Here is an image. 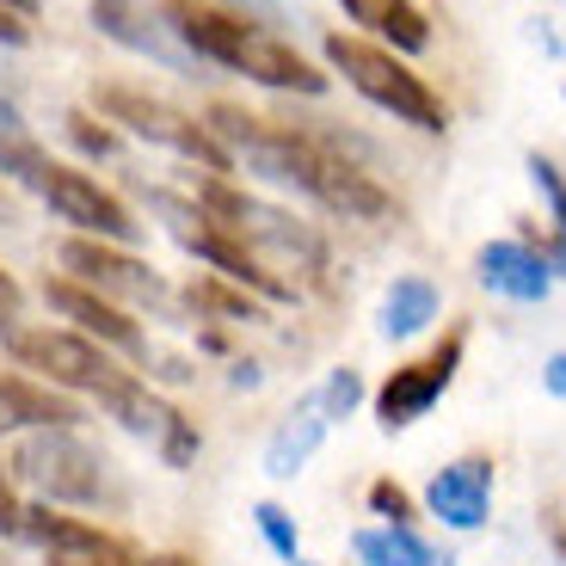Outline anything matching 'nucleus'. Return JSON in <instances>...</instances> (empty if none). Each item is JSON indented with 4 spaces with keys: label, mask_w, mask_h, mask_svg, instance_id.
Returning <instances> with one entry per match:
<instances>
[{
    "label": "nucleus",
    "mask_w": 566,
    "mask_h": 566,
    "mask_svg": "<svg viewBox=\"0 0 566 566\" xmlns=\"http://www.w3.org/2000/svg\"><path fill=\"white\" fill-rule=\"evenodd\" d=\"M167 19L179 25V38L198 50L210 69H234L259 86H277V93H326V74L302 56L296 43L271 38L265 25L241 13H222V7H203V0H160Z\"/></svg>",
    "instance_id": "obj_1"
},
{
    "label": "nucleus",
    "mask_w": 566,
    "mask_h": 566,
    "mask_svg": "<svg viewBox=\"0 0 566 566\" xmlns=\"http://www.w3.org/2000/svg\"><path fill=\"white\" fill-rule=\"evenodd\" d=\"M13 486H38L43 505H99L112 499V462L86 438H74V424H43V431H25L7 462Z\"/></svg>",
    "instance_id": "obj_2"
},
{
    "label": "nucleus",
    "mask_w": 566,
    "mask_h": 566,
    "mask_svg": "<svg viewBox=\"0 0 566 566\" xmlns=\"http://www.w3.org/2000/svg\"><path fill=\"white\" fill-rule=\"evenodd\" d=\"M326 69L345 74V86H357V93H364L376 112H388L395 124H412V129H424V136H438L443 129L438 93H431V86H424L395 50H382V43L333 31V38H326Z\"/></svg>",
    "instance_id": "obj_3"
},
{
    "label": "nucleus",
    "mask_w": 566,
    "mask_h": 566,
    "mask_svg": "<svg viewBox=\"0 0 566 566\" xmlns=\"http://www.w3.org/2000/svg\"><path fill=\"white\" fill-rule=\"evenodd\" d=\"M210 136L222 142L234 160H247V172L283 185V191H302V198H321V179H326V160L314 142L290 136V129H265L259 117H241L234 105H216L210 112Z\"/></svg>",
    "instance_id": "obj_4"
},
{
    "label": "nucleus",
    "mask_w": 566,
    "mask_h": 566,
    "mask_svg": "<svg viewBox=\"0 0 566 566\" xmlns=\"http://www.w3.org/2000/svg\"><path fill=\"white\" fill-rule=\"evenodd\" d=\"M93 105H99L112 124H124L136 142H148V148H167V155H179V160H198L203 172H234V155L210 136V124H198V117L179 112V105L148 99V93H136V86H93Z\"/></svg>",
    "instance_id": "obj_5"
},
{
    "label": "nucleus",
    "mask_w": 566,
    "mask_h": 566,
    "mask_svg": "<svg viewBox=\"0 0 566 566\" xmlns=\"http://www.w3.org/2000/svg\"><path fill=\"white\" fill-rule=\"evenodd\" d=\"M7 352H13L19 369H38L43 382L62 388V395H93L99 400L105 388L124 376V369L112 364V352H105L99 339L74 333V326H31V333H13Z\"/></svg>",
    "instance_id": "obj_6"
},
{
    "label": "nucleus",
    "mask_w": 566,
    "mask_h": 566,
    "mask_svg": "<svg viewBox=\"0 0 566 566\" xmlns=\"http://www.w3.org/2000/svg\"><path fill=\"white\" fill-rule=\"evenodd\" d=\"M198 210L210 216L216 228H228L234 241H247V247H265V253L302 259V265H321V259H326L321 234H314L308 222L271 210V203L247 198V191H234V185H222V179H210V185L198 191Z\"/></svg>",
    "instance_id": "obj_7"
},
{
    "label": "nucleus",
    "mask_w": 566,
    "mask_h": 566,
    "mask_svg": "<svg viewBox=\"0 0 566 566\" xmlns=\"http://www.w3.org/2000/svg\"><path fill=\"white\" fill-rule=\"evenodd\" d=\"M93 25H99V38H112L117 50L148 56V62H160V69H172V74H191V81H198V74L210 69V62L179 38V25L167 19V7H155V0H93Z\"/></svg>",
    "instance_id": "obj_8"
},
{
    "label": "nucleus",
    "mask_w": 566,
    "mask_h": 566,
    "mask_svg": "<svg viewBox=\"0 0 566 566\" xmlns=\"http://www.w3.org/2000/svg\"><path fill=\"white\" fill-rule=\"evenodd\" d=\"M62 271L86 290H99L105 302H136V308H155V314L172 308V290L160 283V271H148L129 247L74 234V241H62Z\"/></svg>",
    "instance_id": "obj_9"
},
{
    "label": "nucleus",
    "mask_w": 566,
    "mask_h": 566,
    "mask_svg": "<svg viewBox=\"0 0 566 566\" xmlns=\"http://www.w3.org/2000/svg\"><path fill=\"white\" fill-rule=\"evenodd\" d=\"M43 203H50V216H56V222H69L74 234H86V241L129 247L142 234V222L124 210V198H112L93 172L50 167V179H43Z\"/></svg>",
    "instance_id": "obj_10"
},
{
    "label": "nucleus",
    "mask_w": 566,
    "mask_h": 566,
    "mask_svg": "<svg viewBox=\"0 0 566 566\" xmlns=\"http://www.w3.org/2000/svg\"><path fill=\"white\" fill-rule=\"evenodd\" d=\"M19 536H25L31 548H43V560H50V566H142L136 554H129L117 536H105L99 524L62 517V511H50V505H25Z\"/></svg>",
    "instance_id": "obj_11"
},
{
    "label": "nucleus",
    "mask_w": 566,
    "mask_h": 566,
    "mask_svg": "<svg viewBox=\"0 0 566 566\" xmlns=\"http://www.w3.org/2000/svg\"><path fill=\"white\" fill-rule=\"evenodd\" d=\"M43 302L62 314V321H74V333H86V339H99L105 352H124V357H148V339H142V326L129 321L117 302H105L99 290H86V283L74 277H43Z\"/></svg>",
    "instance_id": "obj_12"
},
{
    "label": "nucleus",
    "mask_w": 566,
    "mask_h": 566,
    "mask_svg": "<svg viewBox=\"0 0 566 566\" xmlns=\"http://www.w3.org/2000/svg\"><path fill=\"white\" fill-rule=\"evenodd\" d=\"M455 364H462V345L450 339L438 357H424V364H407V369H395V376L382 382V395H376V412H382V424H388V431H400V424L424 419V412L438 407V395L450 388Z\"/></svg>",
    "instance_id": "obj_13"
},
{
    "label": "nucleus",
    "mask_w": 566,
    "mask_h": 566,
    "mask_svg": "<svg viewBox=\"0 0 566 566\" xmlns=\"http://www.w3.org/2000/svg\"><path fill=\"white\" fill-rule=\"evenodd\" d=\"M486 499H493V462H481V455L450 462L443 474H431V486H424L431 517H443V524L462 530V536L486 524Z\"/></svg>",
    "instance_id": "obj_14"
},
{
    "label": "nucleus",
    "mask_w": 566,
    "mask_h": 566,
    "mask_svg": "<svg viewBox=\"0 0 566 566\" xmlns=\"http://www.w3.org/2000/svg\"><path fill=\"white\" fill-rule=\"evenodd\" d=\"M474 271H481V283L493 296H511V302H542L554 290L548 259L524 241H486L481 253H474Z\"/></svg>",
    "instance_id": "obj_15"
},
{
    "label": "nucleus",
    "mask_w": 566,
    "mask_h": 566,
    "mask_svg": "<svg viewBox=\"0 0 566 566\" xmlns=\"http://www.w3.org/2000/svg\"><path fill=\"white\" fill-rule=\"evenodd\" d=\"M43 424H81V407L50 382L0 376V438H25V431H43Z\"/></svg>",
    "instance_id": "obj_16"
},
{
    "label": "nucleus",
    "mask_w": 566,
    "mask_h": 566,
    "mask_svg": "<svg viewBox=\"0 0 566 566\" xmlns=\"http://www.w3.org/2000/svg\"><path fill=\"white\" fill-rule=\"evenodd\" d=\"M339 7H345L352 25H364L369 38L382 43V50H395V56L431 50V25H424V13L412 0H339Z\"/></svg>",
    "instance_id": "obj_17"
},
{
    "label": "nucleus",
    "mask_w": 566,
    "mask_h": 566,
    "mask_svg": "<svg viewBox=\"0 0 566 566\" xmlns=\"http://www.w3.org/2000/svg\"><path fill=\"white\" fill-rule=\"evenodd\" d=\"M321 438H326V412H321V400H302L290 419L271 431V443H265V474L271 481H290V474H302L308 468V455L321 450Z\"/></svg>",
    "instance_id": "obj_18"
},
{
    "label": "nucleus",
    "mask_w": 566,
    "mask_h": 566,
    "mask_svg": "<svg viewBox=\"0 0 566 566\" xmlns=\"http://www.w3.org/2000/svg\"><path fill=\"white\" fill-rule=\"evenodd\" d=\"M99 407L112 412L117 424H124L129 438H148V443H160V438H167V424L179 419V412H172V407H167V400H160L148 382H142V376H129V369H124V376H117V382L99 395Z\"/></svg>",
    "instance_id": "obj_19"
},
{
    "label": "nucleus",
    "mask_w": 566,
    "mask_h": 566,
    "mask_svg": "<svg viewBox=\"0 0 566 566\" xmlns=\"http://www.w3.org/2000/svg\"><path fill=\"white\" fill-rule=\"evenodd\" d=\"M438 321V290L431 277H395L382 296V339H419Z\"/></svg>",
    "instance_id": "obj_20"
},
{
    "label": "nucleus",
    "mask_w": 566,
    "mask_h": 566,
    "mask_svg": "<svg viewBox=\"0 0 566 566\" xmlns=\"http://www.w3.org/2000/svg\"><path fill=\"white\" fill-rule=\"evenodd\" d=\"M50 167H56V160L38 148V136H31L25 117L13 112V99H0V172H7V179H19V185H31V191H43Z\"/></svg>",
    "instance_id": "obj_21"
},
{
    "label": "nucleus",
    "mask_w": 566,
    "mask_h": 566,
    "mask_svg": "<svg viewBox=\"0 0 566 566\" xmlns=\"http://www.w3.org/2000/svg\"><path fill=\"white\" fill-rule=\"evenodd\" d=\"M352 548H357V560H364V566H450V560H438V548H431L412 524L357 530Z\"/></svg>",
    "instance_id": "obj_22"
},
{
    "label": "nucleus",
    "mask_w": 566,
    "mask_h": 566,
    "mask_svg": "<svg viewBox=\"0 0 566 566\" xmlns=\"http://www.w3.org/2000/svg\"><path fill=\"white\" fill-rule=\"evenodd\" d=\"M185 302H191L198 314H222V321H259V302L247 296V290L216 283V277H198L191 290H185Z\"/></svg>",
    "instance_id": "obj_23"
},
{
    "label": "nucleus",
    "mask_w": 566,
    "mask_h": 566,
    "mask_svg": "<svg viewBox=\"0 0 566 566\" xmlns=\"http://www.w3.org/2000/svg\"><path fill=\"white\" fill-rule=\"evenodd\" d=\"M253 524H259V536L271 542V554H277V560L296 566V517H290V511L265 499V505H253Z\"/></svg>",
    "instance_id": "obj_24"
},
{
    "label": "nucleus",
    "mask_w": 566,
    "mask_h": 566,
    "mask_svg": "<svg viewBox=\"0 0 566 566\" xmlns=\"http://www.w3.org/2000/svg\"><path fill=\"white\" fill-rule=\"evenodd\" d=\"M314 400H321L326 424H333V419H352V407L364 400V382H357V369H333V376H326V388H321Z\"/></svg>",
    "instance_id": "obj_25"
},
{
    "label": "nucleus",
    "mask_w": 566,
    "mask_h": 566,
    "mask_svg": "<svg viewBox=\"0 0 566 566\" xmlns=\"http://www.w3.org/2000/svg\"><path fill=\"white\" fill-rule=\"evenodd\" d=\"M155 450H160V462H167V468H185V462H198L203 438H198V424H191V419L179 412V419L167 424V438H160Z\"/></svg>",
    "instance_id": "obj_26"
},
{
    "label": "nucleus",
    "mask_w": 566,
    "mask_h": 566,
    "mask_svg": "<svg viewBox=\"0 0 566 566\" xmlns=\"http://www.w3.org/2000/svg\"><path fill=\"white\" fill-rule=\"evenodd\" d=\"M530 179H536V191H542V198H548L554 222H560V234H566V179H560V172H554V160L530 155Z\"/></svg>",
    "instance_id": "obj_27"
},
{
    "label": "nucleus",
    "mask_w": 566,
    "mask_h": 566,
    "mask_svg": "<svg viewBox=\"0 0 566 566\" xmlns=\"http://www.w3.org/2000/svg\"><path fill=\"white\" fill-rule=\"evenodd\" d=\"M369 505H376V517H388V524H407V517H412L407 493H400L395 481H376V486H369Z\"/></svg>",
    "instance_id": "obj_28"
},
{
    "label": "nucleus",
    "mask_w": 566,
    "mask_h": 566,
    "mask_svg": "<svg viewBox=\"0 0 566 566\" xmlns=\"http://www.w3.org/2000/svg\"><path fill=\"white\" fill-rule=\"evenodd\" d=\"M19 308H25V296H19V283L0 271V345L19 333Z\"/></svg>",
    "instance_id": "obj_29"
},
{
    "label": "nucleus",
    "mask_w": 566,
    "mask_h": 566,
    "mask_svg": "<svg viewBox=\"0 0 566 566\" xmlns=\"http://www.w3.org/2000/svg\"><path fill=\"white\" fill-rule=\"evenodd\" d=\"M69 136H74V142H81L86 155H112V148H117V142H112V129H93V124H86V117H81V112H74V117H69Z\"/></svg>",
    "instance_id": "obj_30"
},
{
    "label": "nucleus",
    "mask_w": 566,
    "mask_h": 566,
    "mask_svg": "<svg viewBox=\"0 0 566 566\" xmlns=\"http://www.w3.org/2000/svg\"><path fill=\"white\" fill-rule=\"evenodd\" d=\"M19 517H25V505L13 493V474H0V536H19Z\"/></svg>",
    "instance_id": "obj_31"
},
{
    "label": "nucleus",
    "mask_w": 566,
    "mask_h": 566,
    "mask_svg": "<svg viewBox=\"0 0 566 566\" xmlns=\"http://www.w3.org/2000/svg\"><path fill=\"white\" fill-rule=\"evenodd\" d=\"M0 43H7V50H25L31 43V25L19 13H7V7H0Z\"/></svg>",
    "instance_id": "obj_32"
},
{
    "label": "nucleus",
    "mask_w": 566,
    "mask_h": 566,
    "mask_svg": "<svg viewBox=\"0 0 566 566\" xmlns=\"http://www.w3.org/2000/svg\"><path fill=\"white\" fill-rule=\"evenodd\" d=\"M234 7H247V13H253V25H259V19H265V25H290L283 0H234Z\"/></svg>",
    "instance_id": "obj_33"
},
{
    "label": "nucleus",
    "mask_w": 566,
    "mask_h": 566,
    "mask_svg": "<svg viewBox=\"0 0 566 566\" xmlns=\"http://www.w3.org/2000/svg\"><path fill=\"white\" fill-rule=\"evenodd\" d=\"M542 388H548L554 400H566V352H554L548 364H542Z\"/></svg>",
    "instance_id": "obj_34"
},
{
    "label": "nucleus",
    "mask_w": 566,
    "mask_h": 566,
    "mask_svg": "<svg viewBox=\"0 0 566 566\" xmlns=\"http://www.w3.org/2000/svg\"><path fill=\"white\" fill-rule=\"evenodd\" d=\"M542 259H548V271H560V277H566V234L554 247H542Z\"/></svg>",
    "instance_id": "obj_35"
},
{
    "label": "nucleus",
    "mask_w": 566,
    "mask_h": 566,
    "mask_svg": "<svg viewBox=\"0 0 566 566\" xmlns=\"http://www.w3.org/2000/svg\"><path fill=\"white\" fill-rule=\"evenodd\" d=\"M0 7H7V13H19V19H31L43 7V0H0Z\"/></svg>",
    "instance_id": "obj_36"
},
{
    "label": "nucleus",
    "mask_w": 566,
    "mask_h": 566,
    "mask_svg": "<svg viewBox=\"0 0 566 566\" xmlns=\"http://www.w3.org/2000/svg\"><path fill=\"white\" fill-rule=\"evenodd\" d=\"M142 566H198L191 554H155V560H142Z\"/></svg>",
    "instance_id": "obj_37"
},
{
    "label": "nucleus",
    "mask_w": 566,
    "mask_h": 566,
    "mask_svg": "<svg viewBox=\"0 0 566 566\" xmlns=\"http://www.w3.org/2000/svg\"><path fill=\"white\" fill-rule=\"evenodd\" d=\"M296 566H314V560H296Z\"/></svg>",
    "instance_id": "obj_38"
}]
</instances>
